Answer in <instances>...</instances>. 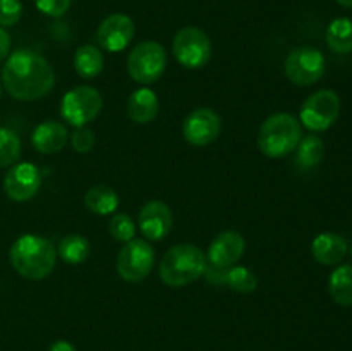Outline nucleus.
Here are the masks:
<instances>
[{"label":"nucleus","instance_id":"nucleus-17","mask_svg":"<svg viewBox=\"0 0 352 351\" xmlns=\"http://www.w3.org/2000/svg\"><path fill=\"white\" fill-rule=\"evenodd\" d=\"M349 246L346 237L336 233H322L313 240L311 253L318 264L337 265L346 258Z\"/></svg>","mask_w":352,"mask_h":351},{"label":"nucleus","instance_id":"nucleus-2","mask_svg":"<svg viewBox=\"0 0 352 351\" xmlns=\"http://www.w3.org/2000/svg\"><path fill=\"white\" fill-rule=\"evenodd\" d=\"M9 258L17 274L30 281H41L48 277L55 268L57 251L47 237L24 234L14 241Z\"/></svg>","mask_w":352,"mask_h":351},{"label":"nucleus","instance_id":"nucleus-5","mask_svg":"<svg viewBox=\"0 0 352 351\" xmlns=\"http://www.w3.org/2000/svg\"><path fill=\"white\" fill-rule=\"evenodd\" d=\"M167 67V54L158 41H141L127 57V72L140 85L158 81Z\"/></svg>","mask_w":352,"mask_h":351},{"label":"nucleus","instance_id":"nucleus-24","mask_svg":"<svg viewBox=\"0 0 352 351\" xmlns=\"http://www.w3.org/2000/svg\"><path fill=\"white\" fill-rule=\"evenodd\" d=\"M89 253H91V244L81 234H69L58 244V257L65 264H82V262L88 260Z\"/></svg>","mask_w":352,"mask_h":351},{"label":"nucleus","instance_id":"nucleus-26","mask_svg":"<svg viewBox=\"0 0 352 351\" xmlns=\"http://www.w3.org/2000/svg\"><path fill=\"white\" fill-rule=\"evenodd\" d=\"M21 157V140L14 131L0 126V169L12 167Z\"/></svg>","mask_w":352,"mask_h":351},{"label":"nucleus","instance_id":"nucleus-33","mask_svg":"<svg viewBox=\"0 0 352 351\" xmlns=\"http://www.w3.org/2000/svg\"><path fill=\"white\" fill-rule=\"evenodd\" d=\"M336 2L342 7H347V9H352V0H336Z\"/></svg>","mask_w":352,"mask_h":351},{"label":"nucleus","instance_id":"nucleus-27","mask_svg":"<svg viewBox=\"0 0 352 351\" xmlns=\"http://www.w3.org/2000/svg\"><path fill=\"white\" fill-rule=\"evenodd\" d=\"M109 233L116 241L127 243V241L134 240L136 224H134V220L127 213H113V217L109 222Z\"/></svg>","mask_w":352,"mask_h":351},{"label":"nucleus","instance_id":"nucleus-4","mask_svg":"<svg viewBox=\"0 0 352 351\" xmlns=\"http://www.w3.org/2000/svg\"><path fill=\"white\" fill-rule=\"evenodd\" d=\"M302 138L301 123L292 114L278 112L267 117L258 131V148L268 158H282L298 148Z\"/></svg>","mask_w":352,"mask_h":351},{"label":"nucleus","instance_id":"nucleus-8","mask_svg":"<svg viewBox=\"0 0 352 351\" xmlns=\"http://www.w3.org/2000/svg\"><path fill=\"white\" fill-rule=\"evenodd\" d=\"M340 114V98L333 89H320L305 100L299 119L305 127L322 133L332 127Z\"/></svg>","mask_w":352,"mask_h":351},{"label":"nucleus","instance_id":"nucleus-1","mask_svg":"<svg viewBox=\"0 0 352 351\" xmlns=\"http://www.w3.org/2000/svg\"><path fill=\"white\" fill-rule=\"evenodd\" d=\"M2 83L12 98L34 102L52 92L55 72L43 55L33 50H16L6 58Z\"/></svg>","mask_w":352,"mask_h":351},{"label":"nucleus","instance_id":"nucleus-21","mask_svg":"<svg viewBox=\"0 0 352 351\" xmlns=\"http://www.w3.org/2000/svg\"><path fill=\"white\" fill-rule=\"evenodd\" d=\"M329 292L337 305L352 306V265H340L330 274Z\"/></svg>","mask_w":352,"mask_h":351},{"label":"nucleus","instance_id":"nucleus-14","mask_svg":"<svg viewBox=\"0 0 352 351\" xmlns=\"http://www.w3.org/2000/svg\"><path fill=\"white\" fill-rule=\"evenodd\" d=\"M246 251V240L237 231H223L210 243L206 260L219 270L234 267Z\"/></svg>","mask_w":352,"mask_h":351},{"label":"nucleus","instance_id":"nucleus-19","mask_svg":"<svg viewBox=\"0 0 352 351\" xmlns=\"http://www.w3.org/2000/svg\"><path fill=\"white\" fill-rule=\"evenodd\" d=\"M119 195L113 188L107 184H96L86 191L85 195V205L89 212H93L95 215L105 217L112 215L119 209Z\"/></svg>","mask_w":352,"mask_h":351},{"label":"nucleus","instance_id":"nucleus-31","mask_svg":"<svg viewBox=\"0 0 352 351\" xmlns=\"http://www.w3.org/2000/svg\"><path fill=\"white\" fill-rule=\"evenodd\" d=\"M10 34L7 33L6 28L0 26V62L10 55Z\"/></svg>","mask_w":352,"mask_h":351},{"label":"nucleus","instance_id":"nucleus-16","mask_svg":"<svg viewBox=\"0 0 352 351\" xmlns=\"http://www.w3.org/2000/svg\"><path fill=\"white\" fill-rule=\"evenodd\" d=\"M69 140V133L65 124L58 120H45L34 127L31 134V145L36 151L45 155L58 153L65 147Z\"/></svg>","mask_w":352,"mask_h":351},{"label":"nucleus","instance_id":"nucleus-30","mask_svg":"<svg viewBox=\"0 0 352 351\" xmlns=\"http://www.w3.org/2000/svg\"><path fill=\"white\" fill-rule=\"evenodd\" d=\"M72 0H34V6L41 14L50 17H60L71 7Z\"/></svg>","mask_w":352,"mask_h":351},{"label":"nucleus","instance_id":"nucleus-28","mask_svg":"<svg viewBox=\"0 0 352 351\" xmlns=\"http://www.w3.org/2000/svg\"><path fill=\"white\" fill-rule=\"evenodd\" d=\"M23 16L21 0H0V26L10 28L19 23Z\"/></svg>","mask_w":352,"mask_h":351},{"label":"nucleus","instance_id":"nucleus-11","mask_svg":"<svg viewBox=\"0 0 352 351\" xmlns=\"http://www.w3.org/2000/svg\"><path fill=\"white\" fill-rule=\"evenodd\" d=\"M222 131V120L215 110L199 107L192 110L182 123V136L192 147H206L219 138Z\"/></svg>","mask_w":352,"mask_h":351},{"label":"nucleus","instance_id":"nucleus-18","mask_svg":"<svg viewBox=\"0 0 352 351\" xmlns=\"http://www.w3.org/2000/svg\"><path fill=\"white\" fill-rule=\"evenodd\" d=\"M158 109H160V102H158L157 93L148 86L133 92L127 100V114H129V119L136 124L151 123L158 116Z\"/></svg>","mask_w":352,"mask_h":351},{"label":"nucleus","instance_id":"nucleus-32","mask_svg":"<svg viewBox=\"0 0 352 351\" xmlns=\"http://www.w3.org/2000/svg\"><path fill=\"white\" fill-rule=\"evenodd\" d=\"M50 351H78V350H76L74 344H71L69 341L58 339V341H55L54 344H52Z\"/></svg>","mask_w":352,"mask_h":351},{"label":"nucleus","instance_id":"nucleus-6","mask_svg":"<svg viewBox=\"0 0 352 351\" xmlns=\"http://www.w3.org/2000/svg\"><path fill=\"white\" fill-rule=\"evenodd\" d=\"M103 107V96L93 86H76L69 89L60 102V116L74 127L88 126L100 114Z\"/></svg>","mask_w":352,"mask_h":351},{"label":"nucleus","instance_id":"nucleus-13","mask_svg":"<svg viewBox=\"0 0 352 351\" xmlns=\"http://www.w3.org/2000/svg\"><path fill=\"white\" fill-rule=\"evenodd\" d=\"M136 28L134 21L126 14H110L100 23L96 31V40L100 47L107 52H122L133 41Z\"/></svg>","mask_w":352,"mask_h":351},{"label":"nucleus","instance_id":"nucleus-10","mask_svg":"<svg viewBox=\"0 0 352 351\" xmlns=\"http://www.w3.org/2000/svg\"><path fill=\"white\" fill-rule=\"evenodd\" d=\"M285 76L298 86H311L325 74V57L318 48H294L285 58Z\"/></svg>","mask_w":352,"mask_h":351},{"label":"nucleus","instance_id":"nucleus-15","mask_svg":"<svg viewBox=\"0 0 352 351\" xmlns=\"http://www.w3.org/2000/svg\"><path fill=\"white\" fill-rule=\"evenodd\" d=\"M174 217L172 210L168 209L167 203L160 200H151L144 203L138 215V226H140L141 234L148 241H160L170 233Z\"/></svg>","mask_w":352,"mask_h":351},{"label":"nucleus","instance_id":"nucleus-29","mask_svg":"<svg viewBox=\"0 0 352 351\" xmlns=\"http://www.w3.org/2000/svg\"><path fill=\"white\" fill-rule=\"evenodd\" d=\"M71 145L79 153H88L95 147V133L88 126L76 127V131L71 136Z\"/></svg>","mask_w":352,"mask_h":351},{"label":"nucleus","instance_id":"nucleus-9","mask_svg":"<svg viewBox=\"0 0 352 351\" xmlns=\"http://www.w3.org/2000/svg\"><path fill=\"white\" fill-rule=\"evenodd\" d=\"M155 265V250L148 241L131 240L117 255V272L127 282H140L150 275Z\"/></svg>","mask_w":352,"mask_h":351},{"label":"nucleus","instance_id":"nucleus-25","mask_svg":"<svg viewBox=\"0 0 352 351\" xmlns=\"http://www.w3.org/2000/svg\"><path fill=\"white\" fill-rule=\"evenodd\" d=\"M226 284L237 292H253L258 288V277L251 268L236 265L226 270Z\"/></svg>","mask_w":352,"mask_h":351},{"label":"nucleus","instance_id":"nucleus-22","mask_svg":"<svg viewBox=\"0 0 352 351\" xmlns=\"http://www.w3.org/2000/svg\"><path fill=\"white\" fill-rule=\"evenodd\" d=\"M325 157V143L316 134L301 138L298 148H296V164L302 171H309L320 165V162Z\"/></svg>","mask_w":352,"mask_h":351},{"label":"nucleus","instance_id":"nucleus-12","mask_svg":"<svg viewBox=\"0 0 352 351\" xmlns=\"http://www.w3.org/2000/svg\"><path fill=\"white\" fill-rule=\"evenodd\" d=\"M41 186V174L36 165L19 162L9 169L3 178V189L12 202L23 203L33 198Z\"/></svg>","mask_w":352,"mask_h":351},{"label":"nucleus","instance_id":"nucleus-34","mask_svg":"<svg viewBox=\"0 0 352 351\" xmlns=\"http://www.w3.org/2000/svg\"><path fill=\"white\" fill-rule=\"evenodd\" d=\"M351 257H352V244H351Z\"/></svg>","mask_w":352,"mask_h":351},{"label":"nucleus","instance_id":"nucleus-7","mask_svg":"<svg viewBox=\"0 0 352 351\" xmlns=\"http://www.w3.org/2000/svg\"><path fill=\"white\" fill-rule=\"evenodd\" d=\"M172 52H174L175 61L182 67L201 69L212 58V41L208 34L199 28H182L175 33Z\"/></svg>","mask_w":352,"mask_h":351},{"label":"nucleus","instance_id":"nucleus-20","mask_svg":"<svg viewBox=\"0 0 352 351\" xmlns=\"http://www.w3.org/2000/svg\"><path fill=\"white\" fill-rule=\"evenodd\" d=\"M105 67V57L95 45H82L74 54V69L81 78L93 79L102 74Z\"/></svg>","mask_w":352,"mask_h":351},{"label":"nucleus","instance_id":"nucleus-3","mask_svg":"<svg viewBox=\"0 0 352 351\" xmlns=\"http://www.w3.org/2000/svg\"><path fill=\"white\" fill-rule=\"evenodd\" d=\"M206 272V255L196 244L181 243L172 246L160 262L162 282L168 288H184L198 281Z\"/></svg>","mask_w":352,"mask_h":351},{"label":"nucleus","instance_id":"nucleus-23","mask_svg":"<svg viewBox=\"0 0 352 351\" xmlns=\"http://www.w3.org/2000/svg\"><path fill=\"white\" fill-rule=\"evenodd\" d=\"M327 43L336 54L346 55L352 52V21L337 17L327 28Z\"/></svg>","mask_w":352,"mask_h":351}]
</instances>
